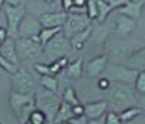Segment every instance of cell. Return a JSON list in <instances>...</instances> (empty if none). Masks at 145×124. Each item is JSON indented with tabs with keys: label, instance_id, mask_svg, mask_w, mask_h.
I'll return each instance as SVG.
<instances>
[{
	"label": "cell",
	"instance_id": "obj_7",
	"mask_svg": "<svg viewBox=\"0 0 145 124\" xmlns=\"http://www.w3.org/2000/svg\"><path fill=\"white\" fill-rule=\"evenodd\" d=\"M137 70H132L126 67L125 64H115V63H109L103 72V76H106L112 83H125V85H132L134 86L135 79H137Z\"/></svg>",
	"mask_w": 145,
	"mask_h": 124
},
{
	"label": "cell",
	"instance_id": "obj_50",
	"mask_svg": "<svg viewBox=\"0 0 145 124\" xmlns=\"http://www.w3.org/2000/svg\"><path fill=\"white\" fill-rule=\"evenodd\" d=\"M0 124H2V123H0Z\"/></svg>",
	"mask_w": 145,
	"mask_h": 124
},
{
	"label": "cell",
	"instance_id": "obj_9",
	"mask_svg": "<svg viewBox=\"0 0 145 124\" xmlns=\"http://www.w3.org/2000/svg\"><path fill=\"white\" fill-rule=\"evenodd\" d=\"M3 13L6 16V25H7V32L9 36L12 38H18V28H19V23L28 13V5L26 6H7L3 5L2 7Z\"/></svg>",
	"mask_w": 145,
	"mask_h": 124
},
{
	"label": "cell",
	"instance_id": "obj_8",
	"mask_svg": "<svg viewBox=\"0 0 145 124\" xmlns=\"http://www.w3.org/2000/svg\"><path fill=\"white\" fill-rule=\"evenodd\" d=\"M72 51L71 45H70V40L61 32H58L54 38L44 47V56L48 57L51 61L57 60L59 57H68V54Z\"/></svg>",
	"mask_w": 145,
	"mask_h": 124
},
{
	"label": "cell",
	"instance_id": "obj_25",
	"mask_svg": "<svg viewBox=\"0 0 145 124\" xmlns=\"http://www.w3.org/2000/svg\"><path fill=\"white\" fill-rule=\"evenodd\" d=\"M141 113H142V108L138 107V105H135V107H129V108L122 109L119 113V117H120V120H122L123 124H126V123L132 121L134 118H137Z\"/></svg>",
	"mask_w": 145,
	"mask_h": 124
},
{
	"label": "cell",
	"instance_id": "obj_22",
	"mask_svg": "<svg viewBox=\"0 0 145 124\" xmlns=\"http://www.w3.org/2000/svg\"><path fill=\"white\" fill-rule=\"evenodd\" d=\"M72 117H74V114H72V105L64 102L61 99V104H59V108H58L55 118H54V124H63L64 121H67Z\"/></svg>",
	"mask_w": 145,
	"mask_h": 124
},
{
	"label": "cell",
	"instance_id": "obj_38",
	"mask_svg": "<svg viewBox=\"0 0 145 124\" xmlns=\"http://www.w3.org/2000/svg\"><path fill=\"white\" fill-rule=\"evenodd\" d=\"M5 5H7V6H26L28 0H5Z\"/></svg>",
	"mask_w": 145,
	"mask_h": 124
},
{
	"label": "cell",
	"instance_id": "obj_34",
	"mask_svg": "<svg viewBox=\"0 0 145 124\" xmlns=\"http://www.w3.org/2000/svg\"><path fill=\"white\" fill-rule=\"evenodd\" d=\"M96 85H97V88H99L102 92H105V95H106V91H107L109 88H110L112 82L109 80L106 76H103V74H102V76H99V79L96 80Z\"/></svg>",
	"mask_w": 145,
	"mask_h": 124
},
{
	"label": "cell",
	"instance_id": "obj_19",
	"mask_svg": "<svg viewBox=\"0 0 145 124\" xmlns=\"http://www.w3.org/2000/svg\"><path fill=\"white\" fill-rule=\"evenodd\" d=\"M84 74V61L83 58H76L74 61H70L68 66L65 67V76L68 79H72V80H77V79H81Z\"/></svg>",
	"mask_w": 145,
	"mask_h": 124
},
{
	"label": "cell",
	"instance_id": "obj_40",
	"mask_svg": "<svg viewBox=\"0 0 145 124\" xmlns=\"http://www.w3.org/2000/svg\"><path fill=\"white\" fill-rule=\"evenodd\" d=\"M74 6V3H72V0H61V7H63V10L64 12H70V9Z\"/></svg>",
	"mask_w": 145,
	"mask_h": 124
},
{
	"label": "cell",
	"instance_id": "obj_27",
	"mask_svg": "<svg viewBox=\"0 0 145 124\" xmlns=\"http://www.w3.org/2000/svg\"><path fill=\"white\" fill-rule=\"evenodd\" d=\"M61 99H63L64 102H67V104L72 105V107L81 104L80 98H78V95H77V91H76V88H72V86H67V88L64 89Z\"/></svg>",
	"mask_w": 145,
	"mask_h": 124
},
{
	"label": "cell",
	"instance_id": "obj_46",
	"mask_svg": "<svg viewBox=\"0 0 145 124\" xmlns=\"http://www.w3.org/2000/svg\"><path fill=\"white\" fill-rule=\"evenodd\" d=\"M3 5H5V0H0V9L3 7Z\"/></svg>",
	"mask_w": 145,
	"mask_h": 124
},
{
	"label": "cell",
	"instance_id": "obj_17",
	"mask_svg": "<svg viewBox=\"0 0 145 124\" xmlns=\"http://www.w3.org/2000/svg\"><path fill=\"white\" fill-rule=\"evenodd\" d=\"M91 31H93V23L90 25V27H87L86 29H83L81 32L76 34L74 36H71V38H70V45H71V50H72V51H74V53L83 51L84 47L89 44Z\"/></svg>",
	"mask_w": 145,
	"mask_h": 124
},
{
	"label": "cell",
	"instance_id": "obj_23",
	"mask_svg": "<svg viewBox=\"0 0 145 124\" xmlns=\"http://www.w3.org/2000/svg\"><path fill=\"white\" fill-rule=\"evenodd\" d=\"M39 85H41V88H44L46 91H51L54 93H57L59 89V80L54 74H44V76H41Z\"/></svg>",
	"mask_w": 145,
	"mask_h": 124
},
{
	"label": "cell",
	"instance_id": "obj_43",
	"mask_svg": "<svg viewBox=\"0 0 145 124\" xmlns=\"http://www.w3.org/2000/svg\"><path fill=\"white\" fill-rule=\"evenodd\" d=\"M105 121H106V117H105V115H100V117H97V118L89 120L87 124H105Z\"/></svg>",
	"mask_w": 145,
	"mask_h": 124
},
{
	"label": "cell",
	"instance_id": "obj_6",
	"mask_svg": "<svg viewBox=\"0 0 145 124\" xmlns=\"http://www.w3.org/2000/svg\"><path fill=\"white\" fill-rule=\"evenodd\" d=\"M10 91L19 93H35L36 80L26 66H19V69L10 78Z\"/></svg>",
	"mask_w": 145,
	"mask_h": 124
},
{
	"label": "cell",
	"instance_id": "obj_21",
	"mask_svg": "<svg viewBox=\"0 0 145 124\" xmlns=\"http://www.w3.org/2000/svg\"><path fill=\"white\" fill-rule=\"evenodd\" d=\"M125 66L132 69V70H137V72L145 70V47H142L141 50H138L137 53L132 54L126 60Z\"/></svg>",
	"mask_w": 145,
	"mask_h": 124
},
{
	"label": "cell",
	"instance_id": "obj_30",
	"mask_svg": "<svg viewBox=\"0 0 145 124\" xmlns=\"http://www.w3.org/2000/svg\"><path fill=\"white\" fill-rule=\"evenodd\" d=\"M28 121H29L31 124H48L46 115L42 113L41 109H38V108H35V109L32 111V113H31V115H29Z\"/></svg>",
	"mask_w": 145,
	"mask_h": 124
},
{
	"label": "cell",
	"instance_id": "obj_1",
	"mask_svg": "<svg viewBox=\"0 0 145 124\" xmlns=\"http://www.w3.org/2000/svg\"><path fill=\"white\" fill-rule=\"evenodd\" d=\"M142 47H145V41L138 40L132 35L123 38L110 35L103 45V53L109 57V63L125 64L126 60Z\"/></svg>",
	"mask_w": 145,
	"mask_h": 124
},
{
	"label": "cell",
	"instance_id": "obj_45",
	"mask_svg": "<svg viewBox=\"0 0 145 124\" xmlns=\"http://www.w3.org/2000/svg\"><path fill=\"white\" fill-rule=\"evenodd\" d=\"M129 2H137V3H144L145 5V0H129Z\"/></svg>",
	"mask_w": 145,
	"mask_h": 124
},
{
	"label": "cell",
	"instance_id": "obj_10",
	"mask_svg": "<svg viewBox=\"0 0 145 124\" xmlns=\"http://www.w3.org/2000/svg\"><path fill=\"white\" fill-rule=\"evenodd\" d=\"M91 25V21L86 13H68L65 23L63 25V34L70 40L71 36H74L76 34L81 32L83 29H86L87 27Z\"/></svg>",
	"mask_w": 145,
	"mask_h": 124
},
{
	"label": "cell",
	"instance_id": "obj_33",
	"mask_svg": "<svg viewBox=\"0 0 145 124\" xmlns=\"http://www.w3.org/2000/svg\"><path fill=\"white\" fill-rule=\"evenodd\" d=\"M105 117H106L105 124H123L120 117H119V113H116V111H112V109L107 111L105 114Z\"/></svg>",
	"mask_w": 145,
	"mask_h": 124
},
{
	"label": "cell",
	"instance_id": "obj_15",
	"mask_svg": "<svg viewBox=\"0 0 145 124\" xmlns=\"http://www.w3.org/2000/svg\"><path fill=\"white\" fill-rule=\"evenodd\" d=\"M68 13L64 10L59 12H44L39 15V22L44 28H63Z\"/></svg>",
	"mask_w": 145,
	"mask_h": 124
},
{
	"label": "cell",
	"instance_id": "obj_36",
	"mask_svg": "<svg viewBox=\"0 0 145 124\" xmlns=\"http://www.w3.org/2000/svg\"><path fill=\"white\" fill-rule=\"evenodd\" d=\"M87 123H89L87 117L86 115H81V117H72V118L64 121L63 124H87Z\"/></svg>",
	"mask_w": 145,
	"mask_h": 124
},
{
	"label": "cell",
	"instance_id": "obj_31",
	"mask_svg": "<svg viewBox=\"0 0 145 124\" xmlns=\"http://www.w3.org/2000/svg\"><path fill=\"white\" fill-rule=\"evenodd\" d=\"M86 15L91 22H96V19H97V0H87Z\"/></svg>",
	"mask_w": 145,
	"mask_h": 124
},
{
	"label": "cell",
	"instance_id": "obj_48",
	"mask_svg": "<svg viewBox=\"0 0 145 124\" xmlns=\"http://www.w3.org/2000/svg\"><path fill=\"white\" fill-rule=\"evenodd\" d=\"M25 124H31V123H29V121H26V123H25Z\"/></svg>",
	"mask_w": 145,
	"mask_h": 124
},
{
	"label": "cell",
	"instance_id": "obj_47",
	"mask_svg": "<svg viewBox=\"0 0 145 124\" xmlns=\"http://www.w3.org/2000/svg\"><path fill=\"white\" fill-rule=\"evenodd\" d=\"M44 2H46V3H52L54 0H44Z\"/></svg>",
	"mask_w": 145,
	"mask_h": 124
},
{
	"label": "cell",
	"instance_id": "obj_24",
	"mask_svg": "<svg viewBox=\"0 0 145 124\" xmlns=\"http://www.w3.org/2000/svg\"><path fill=\"white\" fill-rule=\"evenodd\" d=\"M113 12L115 10L109 6L106 0H97V19H96V22H105Z\"/></svg>",
	"mask_w": 145,
	"mask_h": 124
},
{
	"label": "cell",
	"instance_id": "obj_32",
	"mask_svg": "<svg viewBox=\"0 0 145 124\" xmlns=\"http://www.w3.org/2000/svg\"><path fill=\"white\" fill-rule=\"evenodd\" d=\"M0 69L5 70V72L9 73V74H13V73L19 69V66L15 64V63H12V61H9L7 58H5L2 54H0Z\"/></svg>",
	"mask_w": 145,
	"mask_h": 124
},
{
	"label": "cell",
	"instance_id": "obj_3",
	"mask_svg": "<svg viewBox=\"0 0 145 124\" xmlns=\"http://www.w3.org/2000/svg\"><path fill=\"white\" fill-rule=\"evenodd\" d=\"M9 105L10 109L18 120L19 124H25L35 109V95L33 93H19L15 91H10L9 93Z\"/></svg>",
	"mask_w": 145,
	"mask_h": 124
},
{
	"label": "cell",
	"instance_id": "obj_49",
	"mask_svg": "<svg viewBox=\"0 0 145 124\" xmlns=\"http://www.w3.org/2000/svg\"><path fill=\"white\" fill-rule=\"evenodd\" d=\"M28 2H32V0H28Z\"/></svg>",
	"mask_w": 145,
	"mask_h": 124
},
{
	"label": "cell",
	"instance_id": "obj_11",
	"mask_svg": "<svg viewBox=\"0 0 145 124\" xmlns=\"http://www.w3.org/2000/svg\"><path fill=\"white\" fill-rule=\"evenodd\" d=\"M113 22H115V18H112V15L105 22H96V25H93V31H91L89 42L103 48L107 38L113 34Z\"/></svg>",
	"mask_w": 145,
	"mask_h": 124
},
{
	"label": "cell",
	"instance_id": "obj_18",
	"mask_svg": "<svg viewBox=\"0 0 145 124\" xmlns=\"http://www.w3.org/2000/svg\"><path fill=\"white\" fill-rule=\"evenodd\" d=\"M0 54H2L5 58H7L9 61L15 63L18 66H20V61L16 53V41L12 36H7V38L0 44Z\"/></svg>",
	"mask_w": 145,
	"mask_h": 124
},
{
	"label": "cell",
	"instance_id": "obj_42",
	"mask_svg": "<svg viewBox=\"0 0 145 124\" xmlns=\"http://www.w3.org/2000/svg\"><path fill=\"white\" fill-rule=\"evenodd\" d=\"M7 36H9L7 28H6V27H0V42H3Z\"/></svg>",
	"mask_w": 145,
	"mask_h": 124
},
{
	"label": "cell",
	"instance_id": "obj_20",
	"mask_svg": "<svg viewBox=\"0 0 145 124\" xmlns=\"http://www.w3.org/2000/svg\"><path fill=\"white\" fill-rule=\"evenodd\" d=\"M142 7H144V3H137V2H128L125 6L119 7L116 12L120 15H125L128 18H132V19H139L141 15H142Z\"/></svg>",
	"mask_w": 145,
	"mask_h": 124
},
{
	"label": "cell",
	"instance_id": "obj_37",
	"mask_svg": "<svg viewBox=\"0 0 145 124\" xmlns=\"http://www.w3.org/2000/svg\"><path fill=\"white\" fill-rule=\"evenodd\" d=\"M106 2L109 3V6H110L113 10H118L119 7H122V6H125L129 0H106Z\"/></svg>",
	"mask_w": 145,
	"mask_h": 124
},
{
	"label": "cell",
	"instance_id": "obj_44",
	"mask_svg": "<svg viewBox=\"0 0 145 124\" xmlns=\"http://www.w3.org/2000/svg\"><path fill=\"white\" fill-rule=\"evenodd\" d=\"M76 7H80V9H86V5H87V0H72Z\"/></svg>",
	"mask_w": 145,
	"mask_h": 124
},
{
	"label": "cell",
	"instance_id": "obj_12",
	"mask_svg": "<svg viewBox=\"0 0 145 124\" xmlns=\"http://www.w3.org/2000/svg\"><path fill=\"white\" fill-rule=\"evenodd\" d=\"M41 29H42V25H41L39 19L28 12L19 23L18 36H20V38H32V36L38 35Z\"/></svg>",
	"mask_w": 145,
	"mask_h": 124
},
{
	"label": "cell",
	"instance_id": "obj_4",
	"mask_svg": "<svg viewBox=\"0 0 145 124\" xmlns=\"http://www.w3.org/2000/svg\"><path fill=\"white\" fill-rule=\"evenodd\" d=\"M16 41V53L19 57V61L22 63H35L38 58L44 56V47L39 42L38 35L32 38H15Z\"/></svg>",
	"mask_w": 145,
	"mask_h": 124
},
{
	"label": "cell",
	"instance_id": "obj_35",
	"mask_svg": "<svg viewBox=\"0 0 145 124\" xmlns=\"http://www.w3.org/2000/svg\"><path fill=\"white\" fill-rule=\"evenodd\" d=\"M33 70L39 74V76H44V74H51L50 73V64L45 63H33Z\"/></svg>",
	"mask_w": 145,
	"mask_h": 124
},
{
	"label": "cell",
	"instance_id": "obj_5",
	"mask_svg": "<svg viewBox=\"0 0 145 124\" xmlns=\"http://www.w3.org/2000/svg\"><path fill=\"white\" fill-rule=\"evenodd\" d=\"M33 95H35V108L41 109L46 115L48 124H54L55 114L59 108V104H61V98L57 93H54L51 91H46L44 88L36 89Z\"/></svg>",
	"mask_w": 145,
	"mask_h": 124
},
{
	"label": "cell",
	"instance_id": "obj_2",
	"mask_svg": "<svg viewBox=\"0 0 145 124\" xmlns=\"http://www.w3.org/2000/svg\"><path fill=\"white\" fill-rule=\"evenodd\" d=\"M139 98L141 96L137 93L132 85L116 82L110 85V88L106 91L105 95V99L109 102V108H112V111H116V113H120L122 109L129 107H139Z\"/></svg>",
	"mask_w": 145,
	"mask_h": 124
},
{
	"label": "cell",
	"instance_id": "obj_41",
	"mask_svg": "<svg viewBox=\"0 0 145 124\" xmlns=\"http://www.w3.org/2000/svg\"><path fill=\"white\" fill-rule=\"evenodd\" d=\"M126 124H145V114L141 113L137 118H134L132 121H129V123H126Z\"/></svg>",
	"mask_w": 145,
	"mask_h": 124
},
{
	"label": "cell",
	"instance_id": "obj_39",
	"mask_svg": "<svg viewBox=\"0 0 145 124\" xmlns=\"http://www.w3.org/2000/svg\"><path fill=\"white\" fill-rule=\"evenodd\" d=\"M72 114H74V117H81L84 115V104H78V105H74L72 107Z\"/></svg>",
	"mask_w": 145,
	"mask_h": 124
},
{
	"label": "cell",
	"instance_id": "obj_26",
	"mask_svg": "<svg viewBox=\"0 0 145 124\" xmlns=\"http://www.w3.org/2000/svg\"><path fill=\"white\" fill-rule=\"evenodd\" d=\"M61 29H63V28H44V27H42V29H41L39 34H38V38H39L41 45L45 47L58 32H61Z\"/></svg>",
	"mask_w": 145,
	"mask_h": 124
},
{
	"label": "cell",
	"instance_id": "obj_16",
	"mask_svg": "<svg viewBox=\"0 0 145 124\" xmlns=\"http://www.w3.org/2000/svg\"><path fill=\"white\" fill-rule=\"evenodd\" d=\"M107 111H109V102L106 99H97V101H90L84 104V115L87 117V120L105 115Z\"/></svg>",
	"mask_w": 145,
	"mask_h": 124
},
{
	"label": "cell",
	"instance_id": "obj_13",
	"mask_svg": "<svg viewBox=\"0 0 145 124\" xmlns=\"http://www.w3.org/2000/svg\"><path fill=\"white\" fill-rule=\"evenodd\" d=\"M137 28V21L128 18L125 15L118 13L115 16V22H113V34L115 36H119V38H123V36H129L132 35V32Z\"/></svg>",
	"mask_w": 145,
	"mask_h": 124
},
{
	"label": "cell",
	"instance_id": "obj_29",
	"mask_svg": "<svg viewBox=\"0 0 145 124\" xmlns=\"http://www.w3.org/2000/svg\"><path fill=\"white\" fill-rule=\"evenodd\" d=\"M134 88H135V91L139 96H145V70L138 72L135 83H134Z\"/></svg>",
	"mask_w": 145,
	"mask_h": 124
},
{
	"label": "cell",
	"instance_id": "obj_28",
	"mask_svg": "<svg viewBox=\"0 0 145 124\" xmlns=\"http://www.w3.org/2000/svg\"><path fill=\"white\" fill-rule=\"evenodd\" d=\"M68 63H70L68 57H59L57 60H52L50 63V73L54 74V76H57V74H59L63 70H65Z\"/></svg>",
	"mask_w": 145,
	"mask_h": 124
},
{
	"label": "cell",
	"instance_id": "obj_14",
	"mask_svg": "<svg viewBox=\"0 0 145 124\" xmlns=\"http://www.w3.org/2000/svg\"><path fill=\"white\" fill-rule=\"evenodd\" d=\"M107 64H109V57L105 53L100 56H96L84 64V74H86V78H91V79L99 78L103 74Z\"/></svg>",
	"mask_w": 145,
	"mask_h": 124
}]
</instances>
